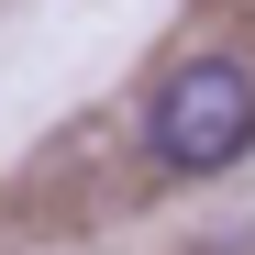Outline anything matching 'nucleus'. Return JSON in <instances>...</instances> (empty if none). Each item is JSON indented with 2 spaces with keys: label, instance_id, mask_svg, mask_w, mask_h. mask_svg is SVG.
<instances>
[{
  "label": "nucleus",
  "instance_id": "1",
  "mask_svg": "<svg viewBox=\"0 0 255 255\" xmlns=\"http://www.w3.org/2000/svg\"><path fill=\"white\" fill-rule=\"evenodd\" d=\"M144 155L155 178H222L255 155V67L244 56H178L144 100Z\"/></svg>",
  "mask_w": 255,
  "mask_h": 255
}]
</instances>
